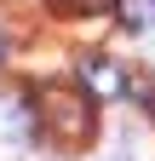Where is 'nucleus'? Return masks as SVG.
<instances>
[{"mask_svg":"<svg viewBox=\"0 0 155 161\" xmlns=\"http://www.w3.org/2000/svg\"><path fill=\"white\" fill-rule=\"evenodd\" d=\"M75 6H86V12H109L115 0H75Z\"/></svg>","mask_w":155,"mask_h":161,"instance_id":"5","label":"nucleus"},{"mask_svg":"<svg viewBox=\"0 0 155 161\" xmlns=\"http://www.w3.org/2000/svg\"><path fill=\"white\" fill-rule=\"evenodd\" d=\"M46 6H52V12H69V6H75V0H46Z\"/></svg>","mask_w":155,"mask_h":161,"instance_id":"6","label":"nucleus"},{"mask_svg":"<svg viewBox=\"0 0 155 161\" xmlns=\"http://www.w3.org/2000/svg\"><path fill=\"white\" fill-rule=\"evenodd\" d=\"M35 127H40V115H35V104L29 98H0V138H17V144H29L35 138Z\"/></svg>","mask_w":155,"mask_h":161,"instance_id":"3","label":"nucleus"},{"mask_svg":"<svg viewBox=\"0 0 155 161\" xmlns=\"http://www.w3.org/2000/svg\"><path fill=\"white\" fill-rule=\"evenodd\" d=\"M35 115H40V127L57 138V144H86L92 127H98V115H92V92L69 86V80H46V86L35 92Z\"/></svg>","mask_w":155,"mask_h":161,"instance_id":"1","label":"nucleus"},{"mask_svg":"<svg viewBox=\"0 0 155 161\" xmlns=\"http://www.w3.org/2000/svg\"><path fill=\"white\" fill-rule=\"evenodd\" d=\"M149 115H155V98H149Z\"/></svg>","mask_w":155,"mask_h":161,"instance_id":"9","label":"nucleus"},{"mask_svg":"<svg viewBox=\"0 0 155 161\" xmlns=\"http://www.w3.org/2000/svg\"><path fill=\"white\" fill-rule=\"evenodd\" d=\"M115 6H121V23L126 29H155V0H115Z\"/></svg>","mask_w":155,"mask_h":161,"instance_id":"4","label":"nucleus"},{"mask_svg":"<svg viewBox=\"0 0 155 161\" xmlns=\"http://www.w3.org/2000/svg\"><path fill=\"white\" fill-rule=\"evenodd\" d=\"M0 58H6V29H0Z\"/></svg>","mask_w":155,"mask_h":161,"instance_id":"8","label":"nucleus"},{"mask_svg":"<svg viewBox=\"0 0 155 161\" xmlns=\"http://www.w3.org/2000/svg\"><path fill=\"white\" fill-rule=\"evenodd\" d=\"M75 75H81V86H86L92 98H121V92H126V69L109 64V58H81Z\"/></svg>","mask_w":155,"mask_h":161,"instance_id":"2","label":"nucleus"},{"mask_svg":"<svg viewBox=\"0 0 155 161\" xmlns=\"http://www.w3.org/2000/svg\"><path fill=\"white\" fill-rule=\"evenodd\" d=\"M144 35H149V58H155V29H144Z\"/></svg>","mask_w":155,"mask_h":161,"instance_id":"7","label":"nucleus"},{"mask_svg":"<svg viewBox=\"0 0 155 161\" xmlns=\"http://www.w3.org/2000/svg\"><path fill=\"white\" fill-rule=\"evenodd\" d=\"M121 161H126V155H121Z\"/></svg>","mask_w":155,"mask_h":161,"instance_id":"10","label":"nucleus"}]
</instances>
